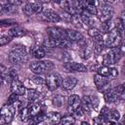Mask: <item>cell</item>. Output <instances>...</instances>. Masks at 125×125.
Masks as SVG:
<instances>
[{
	"mask_svg": "<svg viewBox=\"0 0 125 125\" xmlns=\"http://www.w3.org/2000/svg\"><path fill=\"white\" fill-rule=\"evenodd\" d=\"M112 14H113V10L110 5H108L106 2H99V5L97 7L96 16L102 22L110 21Z\"/></svg>",
	"mask_w": 125,
	"mask_h": 125,
	"instance_id": "277c9868",
	"label": "cell"
},
{
	"mask_svg": "<svg viewBox=\"0 0 125 125\" xmlns=\"http://www.w3.org/2000/svg\"><path fill=\"white\" fill-rule=\"evenodd\" d=\"M62 82V77L60 73L58 72H53L50 73L47 78L45 79V84L46 87L50 90V91H55L56 89H58Z\"/></svg>",
	"mask_w": 125,
	"mask_h": 125,
	"instance_id": "52a82bcc",
	"label": "cell"
},
{
	"mask_svg": "<svg viewBox=\"0 0 125 125\" xmlns=\"http://www.w3.org/2000/svg\"><path fill=\"white\" fill-rule=\"evenodd\" d=\"M9 34L12 37H21L26 34V29L21 26H14L9 30Z\"/></svg>",
	"mask_w": 125,
	"mask_h": 125,
	"instance_id": "7402d4cb",
	"label": "cell"
},
{
	"mask_svg": "<svg viewBox=\"0 0 125 125\" xmlns=\"http://www.w3.org/2000/svg\"><path fill=\"white\" fill-rule=\"evenodd\" d=\"M83 48V57L84 59H89L92 55H93V52H94V48H93V43L92 41H88V42H85L84 46L82 47Z\"/></svg>",
	"mask_w": 125,
	"mask_h": 125,
	"instance_id": "603a6c76",
	"label": "cell"
},
{
	"mask_svg": "<svg viewBox=\"0 0 125 125\" xmlns=\"http://www.w3.org/2000/svg\"><path fill=\"white\" fill-rule=\"evenodd\" d=\"M11 91L13 94L18 96H22L26 93V88L23 83H21L19 79H14L11 81Z\"/></svg>",
	"mask_w": 125,
	"mask_h": 125,
	"instance_id": "7c38bea8",
	"label": "cell"
},
{
	"mask_svg": "<svg viewBox=\"0 0 125 125\" xmlns=\"http://www.w3.org/2000/svg\"><path fill=\"white\" fill-rule=\"evenodd\" d=\"M47 34L49 38L54 39H66L65 38V30L60 27H48L47 28Z\"/></svg>",
	"mask_w": 125,
	"mask_h": 125,
	"instance_id": "4fadbf2b",
	"label": "cell"
},
{
	"mask_svg": "<svg viewBox=\"0 0 125 125\" xmlns=\"http://www.w3.org/2000/svg\"><path fill=\"white\" fill-rule=\"evenodd\" d=\"M81 125H90V124H89L87 121H82V122H81Z\"/></svg>",
	"mask_w": 125,
	"mask_h": 125,
	"instance_id": "8d00e7d4",
	"label": "cell"
},
{
	"mask_svg": "<svg viewBox=\"0 0 125 125\" xmlns=\"http://www.w3.org/2000/svg\"><path fill=\"white\" fill-rule=\"evenodd\" d=\"M30 4V7H31V10H32V13L33 14H40L43 12V5L41 2H34V1H31L29 2Z\"/></svg>",
	"mask_w": 125,
	"mask_h": 125,
	"instance_id": "83f0119b",
	"label": "cell"
},
{
	"mask_svg": "<svg viewBox=\"0 0 125 125\" xmlns=\"http://www.w3.org/2000/svg\"><path fill=\"white\" fill-rule=\"evenodd\" d=\"M27 111H28L29 118H31V117L37 115L38 113H40V112L42 111L40 104H38V103H31V104L27 106Z\"/></svg>",
	"mask_w": 125,
	"mask_h": 125,
	"instance_id": "ffe728a7",
	"label": "cell"
},
{
	"mask_svg": "<svg viewBox=\"0 0 125 125\" xmlns=\"http://www.w3.org/2000/svg\"><path fill=\"white\" fill-rule=\"evenodd\" d=\"M63 67L67 71H77V72L87 71V67L84 64H82L80 62H66L63 64Z\"/></svg>",
	"mask_w": 125,
	"mask_h": 125,
	"instance_id": "5bb4252c",
	"label": "cell"
},
{
	"mask_svg": "<svg viewBox=\"0 0 125 125\" xmlns=\"http://www.w3.org/2000/svg\"><path fill=\"white\" fill-rule=\"evenodd\" d=\"M55 67L54 63L51 62V61H33L29 63V68L30 70L39 75V74H42V73H46L50 70H52L53 68Z\"/></svg>",
	"mask_w": 125,
	"mask_h": 125,
	"instance_id": "3957f363",
	"label": "cell"
},
{
	"mask_svg": "<svg viewBox=\"0 0 125 125\" xmlns=\"http://www.w3.org/2000/svg\"><path fill=\"white\" fill-rule=\"evenodd\" d=\"M97 71H98V74L99 75H101L103 77H105L107 79H109V78H115L118 75L117 68L112 67V66H107V65H101L97 69Z\"/></svg>",
	"mask_w": 125,
	"mask_h": 125,
	"instance_id": "9c48e42d",
	"label": "cell"
},
{
	"mask_svg": "<svg viewBox=\"0 0 125 125\" xmlns=\"http://www.w3.org/2000/svg\"><path fill=\"white\" fill-rule=\"evenodd\" d=\"M19 116H20V119H21V121H28L29 115H28L27 107H22V108H21L20 113H19Z\"/></svg>",
	"mask_w": 125,
	"mask_h": 125,
	"instance_id": "f546056e",
	"label": "cell"
},
{
	"mask_svg": "<svg viewBox=\"0 0 125 125\" xmlns=\"http://www.w3.org/2000/svg\"><path fill=\"white\" fill-rule=\"evenodd\" d=\"M92 43H93V48H94V52L100 54L104 48L105 47L104 46V36L103 34L100 35V36H97L95 38H93L92 40Z\"/></svg>",
	"mask_w": 125,
	"mask_h": 125,
	"instance_id": "ac0fdd59",
	"label": "cell"
},
{
	"mask_svg": "<svg viewBox=\"0 0 125 125\" xmlns=\"http://www.w3.org/2000/svg\"><path fill=\"white\" fill-rule=\"evenodd\" d=\"M46 119H48V121L52 125H58L61 122L62 116H61V114L59 112L52 111V112H49V113L46 114Z\"/></svg>",
	"mask_w": 125,
	"mask_h": 125,
	"instance_id": "44dd1931",
	"label": "cell"
},
{
	"mask_svg": "<svg viewBox=\"0 0 125 125\" xmlns=\"http://www.w3.org/2000/svg\"><path fill=\"white\" fill-rule=\"evenodd\" d=\"M104 101H105L106 103L112 104V103H115V102H117L118 100H120V97H119V95H118V93H117L116 88H109L108 90L104 91Z\"/></svg>",
	"mask_w": 125,
	"mask_h": 125,
	"instance_id": "9a60e30c",
	"label": "cell"
},
{
	"mask_svg": "<svg viewBox=\"0 0 125 125\" xmlns=\"http://www.w3.org/2000/svg\"><path fill=\"white\" fill-rule=\"evenodd\" d=\"M28 81H29V82H31V84H32V85H34L35 87L42 86V85L45 83L44 78H43V77H41L40 75H37V74H36V75H34V76H32V77H30Z\"/></svg>",
	"mask_w": 125,
	"mask_h": 125,
	"instance_id": "4316f807",
	"label": "cell"
},
{
	"mask_svg": "<svg viewBox=\"0 0 125 125\" xmlns=\"http://www.w3.org/2000/svg\"><path fill=\"white\" fill-rule=\"evenodd\" d=\"M4 81H5V76L2 73H0V86L4 83Z\"/></svg>",
	"mask_w": 125,
	"mask_h": 125,
	"instance_id": "d590c367",
	"label": "cell"
},
{
	"mask_svg": "<svg viewBox=\"0 0 125 125\" xmlns=\"http://www.w3.org/2000/svg\"><path fill=\"white\" fill-rule=\"evenodd\" d=\"M25 94H26L27 100H28L29 102H33V103H34L35 101H37V99H38L39 96H40L39 91H38L37 89H32V88L27 89Z\"/></svg>",
	"mask_w": 125,
	"mask_h": 125,
	"instance_id": "d4e9b609",
	"label": "cell"
},
{
	"mask_svg": "<svg viewBox=\"0 0 125 125\" xmlns=\"http://www.w3.org/2000/svg\"><path fill=\"white\" fill-rule=\"evenodd\" d=\"M32 54H33V57L35 58V59H37V60H41V59H43L45 56H46V50L43 48V47H35V48H33V50H32Z\"/></svg>",
	"mask_w": 125,
	"mask_h": 125,
	"instance_id": "484cf974",
	"label": "cell"
},
{
	"mask_svg": "<svg viewBox=\"0 0 125 125\" xmlns=\"http://www.w3.org/2000/svg\"><path fill=\"white\" fill-rule=\"evenodd\" d=\"M94 82H95V85L97 87V89L101 92H104L106 90H108L110 88V81L109 79L105 78V77H103L101 75H99L98 73L94 76Z\"/></svg>",
	"mask_w": 125,
	"mask_h": 125,
	"instance_id": "30bf717a",
	"label": "cell"
},
{
	"mask_svg": "<svg viewBox=\"0 0 125 125\" xmlns=\"http://www.w3.org/2000/svg\"><path fill=\"white\" fill-rule=\"evenodd\" d=\"M99 104V99L96 96H84L81 100V110L85 113H90Z\"/></svg>",
	"mask_w": 125,
	"mask_h": 125,
	"instance_id": "8992f818",
	"label": "cell"
},
{
	"mask_svg": "<svg viewBox=\"0 0 125 125\" xmlns=\"http://www.w3.org/2000/svg\"><path fill=\"white\" fill-rule=\"evenodd\" d=\"M45 119H46V114L43 113V112L41 111V112L38 113L37 115H35V116L29 118V119H28V123H27V125H38L39 123L43 122Z\"/></svg>",
	"mask_w": 125,
	"mask_h": 125,
	"instance_id": "cb8c5ba5",
	"label": "cell"
},
{
	"mask_svg": "<svg viewBox=\"0 0 125 125\" xmlns=\"http://www.w3.org/2000/svg\"><path fill=\"white\" fill-rule=\"evenodd\" d=\"M62 125H73L75 123V118L73 115L69 114V115H65L63 117H62L61 122Z\"/></svg>",
	"mask_w": 125,
	"mask_h": 125,
	"instance_id": "f1b7e54d",
	"label": "cell"
},
{
	"mask_svg": "<svg viewBox=\"0 0 125 125\" xmlns=\"http://www.w3.org/2000/svg\"><path fill=\"white\" fill-rule=\"evenodd\" d=\"M88 34H89V36H91L92 38H95V37H97V36H100V35H102V31L98 28V27H90L89 29H88Z\"/></svg>",
	"mask_w": 125,
	"mask_h": 125,
	"instance_id": "4dcf8cb0",
	"label": "cell"
},
{
	"mask_svg": "<svg viewBox=\"0 0 125 125\" xmlns=\"http://www.w3.org/2000/svg\"><path fill=\"white\" fill-rule=\"evenodd\" d=\"M121 40H122V33L119 31L117 27H113L109 29V31H107L104 36V46L108 48L119 47Z\"/></svg>",
	"mask_w": 125,
	"mask_h": 125,
	"instance_id": "6da1fadb",
	"label": "cell"
},
{
	"mask_svg": "<svg viewBox=\"0 0 125 125\" xmlns=\"http://www.w3.org/2000/svg\"><path fill=\"white\" fill-rule=\"evenodd\" d=\"M81 106V99L77 95H71L67 101V110L70 113H75Z\"/></svg>",
	"mask_w": 125,
	"mask_h": 125,
	"instance_id": "8fae6325",
	"label": "cell"
},
{
	"mask_svg": "<svg viewBox=\"0 0 125 125\" xmlns=\"http://www.w3.org/2000/svg\"><path fill=\"white\" fill-rule=\"evenodd\" d=\"M77 82H78V81H77V78H75L74 76H67V77H65V78L62 80L61 86H62L64 90L68 91V90H72V89L76 86Z\"/></svg>",
	"mask_w": 125,
	"mask_h": 125,
	"instance_id": "d6986e66",
	"label": "cell"
},
{
	"mask_svg": "<svg viewBox=\"0 0 125 125\" xmlns=\"http://www.w3.org/2000/svg\"><path fill=\"white\" fill-rule=\"evenodd\" d=\"M25 56H26V52H25L24 48H16L9 53L8 59H9L10 62L17 64V63L21 62L24 60Z\"/></svg>",
	"mask_w": 125,
	"mask_h": 125,
	"instance_id": "ba28073f",
	"label": "cell"
},
{
	"mask_svg": "<svg viewBox=\"0 0 125 125\" xmlns=\"http://www.w3.org/2000/svg\"><path fill=\"white\" fill-rule=\"evenodd\" d=\"M10 41H11V37L10 36H1L0 37V47L8 44Z\"/></svg>",
	"mask_w": 125,
	"mask_h": 125,
	"instance_id": "e575fe53",
	"label": "cell"
},
{
	"mask_svg": "<svg viewBox=\"0 0 125 125\" xmlns=\"http://www.w3.org/2000/svg\"><path fill=\"white\" fill-rule=\"evenodd\" d=\"M41 17L45 21H51V22H59L61 21V17L56 12H54L53 10H50V9H47V10L43 11L41 13Z\"/></svg>",
	"mask_w": 125,
	"mask_h": 125,
	"instance_id": "e0dca14e",
	"label": "cell"
},
{
	"mask_svg": "<svg viewBox=\"0 0 125 125\" xmlns=\"http://www.w3.org/2000/svg\"><path fill=\"white\" fill-rule=\"evenodd\" d=\"M19 102V96L18 95H16V94H11L10 95V97L8 98V100H7V103L6 104H12V105H15L17 103Z\"/></svg>",
	"mask_w": 125,
	"mask_h": 125,
	"instance_id": "1f68e13d",
	"label": "cell"
},
{
	"mask_svg": "<svg viewBox=\"0 0 125 125\" xmlns=\"http://www.w3.org/2000/svg\"><path fill=\"white\" fill-rule=\"evenodd\" d=\"M16 108L15 105L5 104L0 109V124H8L13 120Z\"/></svg>",
	"mask_w": 125,
	"mask_h": 125,
	"instance_id": "5b68a950",
	"label": "cell"
},
{
	"mask_svg": "<svg viewBox=\"0 0 125 125\" xmlns=\"http://www.w3.org/2000/svg\"><path fill=\"white\" fill-rule=\"evenodd\" d=\"M2 8H3V7H2V4H1V2H0V15L3 14V12H2Z\"/></svg>",
	"mask_w": 125,
	"mask_h": 125,
	"instance_id": "74e56055",
	"label": "cell"
},
{
	"mask_svg": "<svg viewBox=\"0 0 125 125\" xmlns=\"http://www.w3.org/2000/svg\"><path fill=\"white\" fill-rule=\"evenodd\" d=\"M65 38L71 42V43H74V42H80L83 40V35L77 31V30H74V29H65Z\"/></svg>",
	"mask_w": 125,
	"mask_h": 125,
	"instance_id": "2e32d148",
	"label": "cell"
},
{
	"mask_svg": "<svg viewBox=\"0 0 125 125\" xmlns=\"http://www.w3.org/2000/svg\"><path fill=\"white\" fill-rule=\"evenodd\" d=\"M63 104V98L61 97V96H56L54 99H53V104L57 107H60L62 106Z\"/></svg>",
	"mask_w": 125,
	"mask_h": 125,
	"instance_id": "d6a6232c",
	"label": "cell"
},
{
	"mask_svg": "<svg viewBox=\"0 0 125 125\" xmlns=\"http://www.w3.org/2000/svg\"><path fill=\"white\" fill-rule=\"evenodd\" d=\"M107 124H108V125H116V124H115V122H108Z\"/></svg>",
	"mask_w": 125,
	"mask_h": 125,
	"instance_id": "f35d334b",
	"label": "cell"
},
{
	"mask_svg": "<svg viewBox=\"0 0 125 125\" xmlns=\"http://www.w3.org/2000/svg\"><path fill=\"white\" fill-rule=\"evenodd\" d=\"M22 12L26 15V16H31L33 13H32V10H31V7H30V4L29 2H26L24 5H23V8H22Z\"/></svg>",
	"mask_w": 125,
	"mask_h": 125,
	"instance_id": "836d02e7",
	"label": "cell"
},
{
	"mask_svg": "<svg viewBox=\"0 0 125 125\" xmlns=\"http://www.w3.org/2000/svg\"><path fill=\"white\" fill-rule=\"evenodd\" d=\"M122 55H123V52L121 51V49L119 47L109 48L104 53V55H103L102 62L104 63V65L110 66V65L116 63L122 58Z\"/></svg>",
	"mask_w": 125,
	"mask_h": 125,
	"instance_id": "7a4b0ae2",
	"label": "cell"
}]
</instances>
